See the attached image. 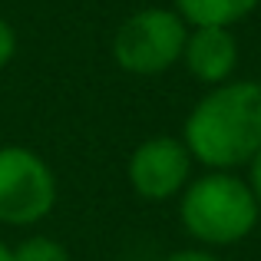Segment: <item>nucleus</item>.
I'll list each match as a JSON object with an SVG mask.
<instances>
[{"mask_svg":"<svg viewBox=\"0 0 261 261\" xmlns=\"http://www.w3.org/2000/svg\"><path fill=\"white\" fill-rule=\"evenodd\" d=\"M182 142L192 162L212 172H235L261 149V83L228 80L208 86L182 126Z\"/></svg>","mask_w":261,"mask_h":261,"instance_id":"1","label":"nucleus"},{"mask_svg":"<svg viewBox=\"0 0 261 261\" xmlns=\"http://www.w3.org/2000/svg\"><path fill=\"white\" fill-rule=\"evenodd\" d=\"M261 205L248 178L205 169L178 195V222L202 248H228L255 231Z\"/></svg>","mask_w":261,"mask_h":261,"instance_id":"2","label":"nucleus"},{"mask_svg":"<svg viewBox=\"0 0 261 261\" xmlns=\"http://www.w3.org/2000/svg\"><path fill=\"white\" fill-rule=\"evenodd\" d=\"M189 23L172 7H146L119 23L113 37V60L133 76H159L182 60Z\"/></svg>","mask_w":261,"mask_h":261,"instance_id":"3","label":"nucleus"},{"mask_svg":"<svg viewBox=\"0 0 261 261\" xmlns=\"http://www.w3.org/2000/svg\"><path fill=\"white\" fill-rule=\"evenodd\" d=\"M57 175L30 146H0V225L30 228L57 205Z\"/></svg>","mask_w":261,"mask_h":261,"instance_id":"4","label":"nucleus"},{"mask_svg":"<svg viewBox=\"0 0 261 261\" xmlns=\"http://www.w3.org/2000/svg\"><path fill=\"white\" fill-rule=\"evenodd\" d=\"M192 155L178 136H152L142 139L129 155V185L146 202H169L178 198L192 182Z\"/></svg>","mask_w":261,"mask_h":261,"instance_id":"5","label":"nucleus"},{"mask_svg":"<svg viewBox=\"0 0 261 261\" xmlns=\"http://www.w3.org/2000/svg\"><path fill=\"white\" fill-rule=\"evenodd\" d=\"M182 63L202 86H222L235 80L238 40L231 27H189Z\"/></svg>","mask_w":261,"mask_h":261,"instance_id":"6","label":"nucleus"},{"mask_svg":"<svg viewBox=\"0 0 261 261\" xmlns=\"http://www.w3.org/2000/svg\"><path fill=\"white\" fill-rule=\"evenodd\" d=\"M189 27H235L258 10L261 0H172Z\"/></svg>","mask_w":261,"mask_h":261,"instance_id":"7","label":"nucleus"},{"mask_svg":"<svg viewBox=\"0 0 261 261\" xmlns=\"http://www.w3.org/2000/svg\"><path fill=\"white\" fill-rule=\"evenodd\" d=\"M13 261H70V251L50 235H30L13 245Z\"/></svg>","mask_w":261,"mask_h":261,"instance_id":"8","label":"nucleus"},{"mask_svg":"<svg viewBox=\"0 0 261 261\" xmlns=\"http://www.w3.org/2000/svg\"><path fill=\"white\" fill-rule=\"evenodd\" d=\"M17 57V30L0 17V70L10 66V60Z\"/></svg>","mask_w":261,"mask_h":261,"instance_id":"9","label":"nucleus"},{"mask_svg":"<svg viewBox=\"0 0 261 261\" xmlns=\"http://www.w3.org/2000/svg\"><path fill=\"white\" fill-rule=\"evenodd\" d=\"M162 261H222V258L212 248H202V245H198V248H178L172 255H166Z\"/></svg>","mask_w":261,"mask_h":261,"instance_id":"10","label":"nucleus"},{"mask_svg":"<svg viewBox=\"0 0 261 261\" xmlns=\"http://www.w3.org/2000/svg\"><path fill=\"white\" fill-rule=\"evenodd\" d=\"M248 185H251V192H255V198L261 205V149L255 152V159L248 162Z\"/></svg>","mask_w":261,"mask_h":261,"instance_id":"11","label":"nucleus"},{"mask_svg":"<svg viewBox=\"0 0 261 261\" xmlns=\"http://www.w3.org/2000/svg\"><path fill=\"white\" fill-rule=\"evenodd\" d=\"M0 261H13V248L7 242H0Z\"/></svg>","mask_w":261,"mask_h":261,"instance_id":"12","label":"nucleus"}]
</instances>
